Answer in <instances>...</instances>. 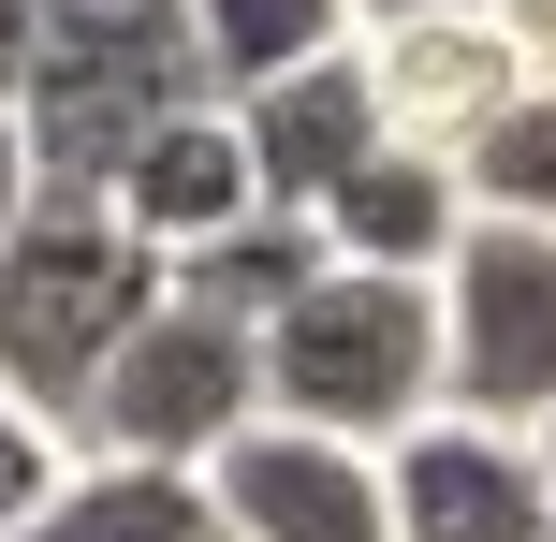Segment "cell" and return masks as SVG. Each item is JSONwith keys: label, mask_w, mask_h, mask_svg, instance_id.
I'll use <instances>...</instances> for the list:
<instances>
[{"label": "cell", "mask_w": 556, "mask_h": 542, "mask_svg": "<svg viewBox=\"0 0 556 542\" xmlns=\"http://www.w3.org/2000/svg\"><path fill=\"white\" fill-rule=\"evenodd\" d=\"M264 367V426L352 440V455H395V440L440 411V279H366V264H323L293 308L250 338Z\"/></svg>", "instance_id": "obj_1"}, {"label": "cell", "mask_w": 556, "mask_h": 542, "mask_svg": "<svg viewBox=\"0 0 556 542\" xmlns=\"http://www.w3.org/2000/svg\"><path fill=\"white\" fill-rule=\"evenodd\" d=\"M162 308V250L117 205H29L0 235V396L45 440H74L88 381L117 367V338Z\"/></svg>", "instance_id": "obj_2"}, {"label": "cell", "mask_w": 556, "mask_h": 542, "mask_svg": "<svg viewBox=\"0 0 556 542\" xmlns=\"http://www.w3.org/2000/svg\"><path fill=\"white\" fill-rule=\"evenodd\" d=\"M250 426H264L250 338H235V323H191L176 293L117 338V367L88 381V411H74L88 455H132V469H220V440H250Z\"/></svg>", "instance_id": "obj_3"}, {"label": "cell", "mask_w": 556, "mask_h": 542, "mask_svg": "<svg viewBox=\"0 0 556 542\" xmlns=\"http://www.w3.org/2000/svg\"><path fill=\"white\" fill-rule=\"evenodd\" d=\"M440 411L528 440L556 411V235L469 220L440 264Z\"/></svg>", "instance_id": "obj_4"}, {"label": "cell", "mask_w": 556, "mask_h": 542, "mask_svg": "<svg viewBox=\"0 0 556 542\" xmlns=\"http://www.w3.org/2000/svg\"><path fill=\"white\" fill-rule=\"evenodd\" d=\"M381 528L395 542H556V499H542V455L513 426L425 411L381 455Z\"/></svg>", "instance_id": "obj_5"}, {"label": "cell", "mask_w": 556, "mask_h": 542, "mask_svg": "<svg viewBox=\"0 0 556 542\" xmlns=\"http://www.w3.org/2000/svg\"><path fill=\"white\" fill-rule=\"evenodd\" d=\"M205 499H220L235 542H395V528H381V455L307 440V426H250V440H220Z\"/></svg>", "instance_id": "obj_6"}, {"label": "cell", "mask_w": 556, "mask_h": 542, "mask_svg": "<svg viewBox=\"0 0 556 542\" xmlns=\"http://www.w3.org/2000/svg\"><path fill=\"white\" fill-rule=\"evenodd\" d=\"M220 117H235L250 191L278 205V220H307L352 162H381V103H366V59H352V45L307 59V74H278V88H250V103H220Z\"/></svg>", "instance_id": "obj_7"}, {"label": "cell", "mask_w": 556, "mask_h": 542, "mask_svg": "<svg viewBox=\"0 0 556 542\" xmlns=\"http://www.w3.org/2000/svg\"><path fill=\"white\" fill-rule=\"evenodd\" d=\"M352 59H366V103H381V147H410V162H454L528 88L498 29H366Z\"/></svg>", "instance_id": "obj_8"}, {"label": "cell", "mask_w": 556, "mask_h": 542, "mask_svg": "<svg viewBox=\"0 0 556 542\" xmlns=\"http://www.w3.org/2000/svg\"><path fill=\"white\" fill-rule=\"evenodd\" d=\"M307 235H323V264H366V279H440L454 235H469V191H454V162L381 147V162H352L307 205Z\"/></svg>", "instance_id": "obj_9"}, {"label": "cell", "mask_w": 556, "mask_h": 542, "mask_svg": "<svg viewBox=\"0 0 556 542\" xmlns=\"http://www.w3.org/2000/svg\"><path fill=\"white\" fill-rule=\"evenodd\" d=\"M103 205L176 264V250H205V235H235L264 191H250V147H235V117H220V103H191V117H162V133L117 162V191H103Z\"/></svg>", "instance_id": "obj_10"}, {"label": "cell", "mask_w": 556, "mask_h": 542, "mask_svg": "<svg viewBox=\"0 0 556 542\" xmlns=\"http://www.w3.org/2000/svg\"><path fill=\"white\" fill-rule=\"evenodd\" d=\"M15 542H235L220 499H205V469H132V455H74L45 484V514Z\"/></svg>", "instance_id": "obj_11"}, {"label": "cell", "mask_w": 556, "mask_h": 542, "mask_svg": "<svg viewBox=\"0 0 556 542\" xmlns=\"http://www.w3.org/2000/svg\"><path fill=\"white\" fill-rule=\"evenodd\" d=\"M307 279H323V235L278 220V205H250L235 235H205V250H176V264H162L176 308H191V323H235V338H264V323L293 308Z\"/></svg>", "instance_id": "obj_12"}, {"label": "cell", "mask_w": 556, "mask_h": 542, "mask_svg": "<svg viewBox=\"0 0 556 542\" xmlns=\"http://www.w3.org/2000/svg\"><path fill=\"white\" fill-rule=\"evenodd\" d=\"M352 45V0H191V74L205 103H250V88L307 74V59Z\"/></svg>", "instance_id": "obj_13"}, {"label": "cell", "mask_w": 556, "mask_h": 542, "mask_svg": "<svg viewBox=\"0 0 556 542\" xmlns=\"http://www.w3.org/2000/svg\"><path fill=\"white\" fill-rule=\"evenodd\" d=\"M454 191H469V220H513V235H556V88L528 74L498 117H483L469 147H454Z\"/></svg>", "instance_id": "obj_14"}, {"label": "cell", "mask_w": 556, "mask_h": 542, "mask_svg": "<svg viewBox=\"0 0 556 542\" xmlns=\"http://www.w3.org/2000/svg\"><path fill=\"white\" fill-rule=\"evenodd\" d=\"M59 469H74V440H45L15 396H0V542H15L29 514H45V484H59Z\"/></svg>", "instance_id": "obj_15"}, {"label": "cell", "mask_w": 556, "mask_h": 542, "mask_svg": "<svg viewBox=\"0 0 556 542\" xmlns=\"http://www.w3.org/2000/svg\"><path fill=\"white\" fill-rule=\"evenodd\" d=\"M366 29H498V0H352V45Z\"/></svg>", "instance_id": "obj_16"}, {"label": "cell", "mask_w": 556, "mask_h": 542, "mask_svg": "<svg viewBox=\"0 0 556 542\" xmlns=\"http://www.w3.org/2000/svg\"><path fill=\"white\" fill-rule=\"evenodd\" d=\"M498 45H513V74L556 88V0H498Z\"/></svg>", "instance_id": "obj_17"}, {"label": "cell", "mask_w": 556, "mask_h": 542, "mask_svg": "<svg viewBox=\"0 0 556 542\" xmlns=\"http://www.w3.org/2000/svg\"><path fill=\"white\" fill-rule=\"evenodd\" d=\"M29 220V147H15V103H0V235Z\"/></svg>", "instance_id": "obj_18"}, {"label": "cell", "mask_w": 556, "mask_h": 542, "mask_svg": "<svg viewBox=\"0 0 556 542\" xmlns=\"http://www.w3.org/2000/svg\"><path fill=\"white\" fill-rule=\"evenodd\" d=\"M528 455H542V499H556V411H542V426H528Z\"/></svg>", "instance_id": "obj_19"}]
</instances>
